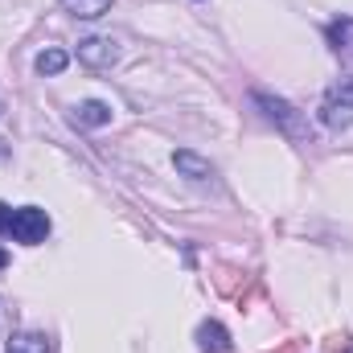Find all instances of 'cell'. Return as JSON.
<instances>
[{
    "label": "cell",
    "mask_w": 353,
    "mask_h": 353,
    "mask_svg": "<svg viewBox=\"0 0 353 353\" xmlns=\"http://www.w3.org/2000/svg\"><path fill=\"white\" fill-rule=\"evenodd\" d=\"M197 345H201V353H230V333L218 321H201L197 325Z\"/></svg>",
    "instance_id": "cell-5"
},
{
    "label": "cell",
    "mask_w": 353,
    "mask_h": 353,
    "mask_svg": "<svg viewBox=\"0 0 353 353\" xmlns=\"http://www.w3.org/2000/svg\"><path fill=\"white\" fill-rule=\"evenodd\" d=\"M173 165H176V173H185L189 181H210L214 176V165L210 161H201L197 152H185V148L173 157Z\"/></svg>",
    "instance_id": "cell-7"
},
{
    "label": "cell",
    "mask_w": 353,
    "mask_h": 353,
    "mask_svg": "<svg viewBox=\"0 0 353 353\" xmlns=\"http://www.w3.org/2000/svg\"><path fill=\"white\" fill-rule=\"evenodd\" d=\"M259 103L267 107V115L288 132V136H296V140H304V123H300V115L292 111V103H283V99H271V94H255Z\"/></svg>",
    "instance_id": "cell-3"
},
{
    "label": "cell",
    "mask_w": 353,
    "mask_h": 353,
    "mask_svg": "<svg viewBox=\"0 0 353 353\" xmlns=\"http://www.w3.org/2000/svg\"><path fill=\"white\" fill-rule=\"evenodd\" d=\"M0 111H4V107H0Z\"/></svg>",
    "instance_id": "cell-13"
},
{
    "label": "cell",
    "mask_w": 353,
    "mask_h": 353,
    "mask_svg": "<svg viewBox=\"0 0 353 353\" xmlns=\"http://www.w3.org/2000/svg\"><path fill=\"white\" fill-rule=\"evenodd\" d=\"M79 58L87 62V66H111L115 58H119V50H115V41L111 37H87V41H79Z\"/></svg>",
    "instance_id": "cell-4"
},
{
    "label": "cell",
    "mask_w": 353,
    "mask_h": 353,
    "mask_svg": "<svg viewBox=\"0 0 353 353\" xmlns=\"http://www.w3.org/2000/svg\"><path fill=\"white\" fill-rule=\"evenodd\" d=\"M4 263H8V255H4V251H0V267H4Z\"/></svg>",
    "instance_id": "cell-12"
},
{
    "label": "cell",
    "mask_w": 353,
    "mask_h": 353,
    "mask_svg": "<svg viewBox=\"0 0 353 353\" xmlns=\"http://www.w3.org/2000/svg\"><path fill=\"white\" fill-rule=\"evenodd\" d=\"M4 353H50V337L46 333H17V337H8Z\"/></svg>",
    "instance_id": "cell-8"
},
{
    "label": "cell",
    "mask_w": 353,
    "mask_h": 353,
    "mask_svg": "<svg viewBox=\"0 0 353 353\" xmlns=\"http://www.w3.org/2000/svg\"><path fill=\"white\" fill-rule=\"evenodd\" d=\"M74 123L79 128H103V123H111V107L99 103V99H87V103L74 107Z\"/></svg>",
    "instance_id": "cell-6"
},
{
    "label": "cell",
    "mask_w": 353,
    "mask_h": 353,
    "mask_svg": "<svg viewBox=\"0 0 353 353\" xmlns=\"http://www.w3.org/2000/svg\"><path fill=\"white\" fill-rule=\"evenodd\" d=\"M66 66H70V54L66 50H41L37 54V70L41 74H62Z\"/></svg>",
    "instance_id": "cell-10"
},
{
    "label": "cell",
    "mask_w": 353,
    "mask_h": 353,
    "mask_svg": "<svg viewBox=\"0 0 353 353\" xmlns=\"http://www.w3.org/2000/svg\"><path fill=\"white\" fill-rule=\"evenodd\" d=\"M8 218H12V210H8V205L0 201V230H4V234H8Z\"/></svg>",
    "instance_id": "cell-11"
},
{
    "label": "cell",
    "mask_w": 353,
    "mask_h": 353,
    "mask_svg": "<svg viewBox=\"0 0 353 353\" xmlns=\"http://www.w3.org/2000/svg\"><path fill=\"white\" fill-rule=\"evenodd\" d=\"M62 8L74 12V17H83V21H90V17H103L111 8V0H62Z\"/></svg>",
    "instance_id": "cell-9"
},
{
    "label": "cell",
    "mask_w": 353,
    "mask_h": 353,
    "mask_svg": "<svg viewBox=\"0 0 353 353\" xmlns=\"http://www.w3.org/2000/svg\"><path fill=\"white\" fill-rule=\"evenodd\" d=\"M321 119L329 128H350L353 123V79H341V83L329 87L325 107H321Z\"/></svg>",
    "instance_id": "cell-2"
},
{
    "label": "cell",
    "mask_w": 353,
    "mask_h": 353,
    "mask_svg": "<svg viewBox=\"0 0 353 353\" xmlns=\"http://www.w3.org/2000/svg\"><path fill=\"white\" fill-rule=\"evenodd\" d=\"M8 234H12L17 243H25V247H37V243H46V234H50V214L37 210V205H21V210H12V218H8Z\"/></svg>",
    "instance_id": "cell-1"
}]
</instances>
